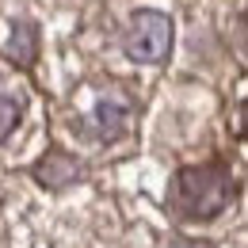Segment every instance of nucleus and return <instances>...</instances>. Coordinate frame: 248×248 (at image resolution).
Returning <instances> with one entry per match:
<instances>
[{"label": "nucleus", "mask_w": 248, "mask_h": 248, "mask_svg": "<svg viewBox=\"0 0 248 248\" xmlns=\"http://www.w3.org/2000/svg\"><path fill=\"white\" fill-rule=\"evenodd\" d=\"M233 199V176L225 164H191L180 168L172 180V202L187 221H210L217 217Z\"/></svg>", "instance_id": "nucleus-1"}, {"label": "nucleus", "mask_w": 248, "mask_h": 248, "mask_svg": "<svg viewBox=\"0 0 248 248\" xmlns=\"http://www.w3.org/2000/svg\"><path fill=\"white\" fill-rule=\"evenodd\" d=\"M168 50H172V19L160 12H138L126 31V54L134 62L156 65L168 58Z\"/></svg>", "instance_id": "nucleus-2"}, {"label": "nucleus", "mask_w": 248, "mask_h": 248, "mask_svg": "<svg viewBox=\"0 0 248 248\" xmlns=\"http://www.w3.org/2000/svg\"><path fill=\"white\" fill-rule=\"evenodd\" d=\"M130 123V103L123 92H95L92 103L80 111L84 134H92L95 141H115Z\"/></svg>", "instance_id": "nucleus-3"}, {"label": "nucleus", "mask_w": 248, "mask_h": 248, "mask_svg": "<svg viewBox=\"0 0 248 248\" xmlns=\"http://www.w3.org/2000/svg\"><path fill=\"white\" fill-rule=\"evenodd\" d=\"M0 54L8 58V62H16L19 69H27L34 65L38 58V31H34L31 19H4L0 23Z\"/></svg>", "instance_id": "nucleus-4"}, {"label": "nucleus", "mask_w": 248, "mask_h": 248, "mask_svg": "<svg viewBox=\"0 0 248 248\" xmlns=\"http://www.w3.org/2000/svg\"><path fill=\"white\" fill-rule=\"evenodd\" d=\"M77 176H80V164H77L73 156H65V153L42 156L38 168H34V180L46 184V187H65V184H73Z\"/></svg>", "instance_id": "nucleus-5"}, {"label": "nucleus", "mask_w": 248, "mask_h": 248, "mask_svg": "<svg viewBox=\"0 0 248 248\" xmlns=\"http://www.w3.org/2000/svg\"><path fill=\"white\" fill-rule=\"evenodd\" d=\"M19 119H23V95L0 84V141L19 126Z\"/></svg>", "instance_id": "nucleus-6"}, {"label": "nucleus", "mask_w": 248, "mask_h": 248, "mask_svg": "<svg viewBox=\"0 0 248 248\" xmlns=\"http://www.w3.org/2000/svg\"><path fill=\"white\" fill-rule=\"evenodd\" d=\"M172 248H210V245H199V241H176Z\"/></svg>", "instance_id": "nucleus-7"}, {"label": "nucleus", "mask_w": 248, "mask_h": 248, "mask_svg": "<svg viewBox=\"0 0 248 248\" xmlns=\"http://www.w3.org/2000/svg\"><path fill=\"white\" fill-rule=\"evenodd\" d=\"M241 126H245V138H248V99H245V107H241Z\"/></svg>", "instance_id": "nucleus-8"}, {"label": "nucleus", "mask_w": 248, "mask_h": 248, "mask_svg": "<svg viewBox=\"0 0 248 248\" xmlns=\"http://www.w3.org/2000/svg\"><path fill=\"white\" fill-rule=\"evenodd\" d=\"M241 34H245V46H248V12H245V19H241Z\"/></svg>", "instance_id": "nucleus-9"}]
</instances>
